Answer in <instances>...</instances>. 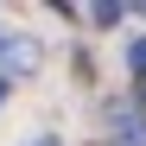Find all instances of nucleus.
<instances>
[{
	"instance_id": "nucleus-4",
	"label": "nucleus",
	"mask_w": 146,
	"mask_h": 146,
	"mask_svg": "<svg viewBox=\"0 0 146 146\" xmlns=\"http://www.w3.org/2000/svg\"><path fill=\"white\" fill-rule=\"evenodd\" d=\"M0 51H7V38H0Z\"/></svg>"
},
{
	"instance_id": "nucleus-2",
	"label": "nucleus",
	"mask_w": 146,
	"mask_h": 146,
	"mask_svg": "<svg viewBox=\"0 0 146 146\" xmlns=\"http://www.w3.org/2000/svg\"><path fill=\"white\" fill-rule=\"evenodd\" d=\"M127 64H133V76H146V38H133V44H127Z\"/></svg>"
},
{
	"instance_id": "nucleus-3",
	"label": "nucleus",
	"mask_w": 146,
	"mask_h": 146,
	"mask_svg": "<svg viewBox=\"0 0 146 146\" xmlns=\"http://www.w3.org/2000/svg\"><path fill=\"white\" fill-rule=\"evenodd\" d=\"M32 146H57V140H51V133H44V140H32Z\"/></svg>"
},
{
	"instance_id": "nucleus-5",
	"label": "nucleus",
	"mask_w": 146,
	"mask_h": 146,
	"mask_svg": "<svg viewBox=\"0 0 146 146\" xmlns=\"http://www.w3.org/2000/svg\"><path fill=\"white\" fill-rule=\"evenodd\" d=\"M0 95H7V83H0Z\"/></svg>"
},
{
	"instance_id": "nucleus-1",
	"label": "nucleus",
	"mask_w": 146,
	"mask_h": 146,
	"mask_svg": "<svg viewBox=\"0 0 146 146\" xmlns=\"http://www.w3.org/2000/svg\"><path fill=\"white\" fill-rule=\"evenodd\" d=\"M0 57H7V70H32V64H38V44H26V38H7V51H0Z\"/></svg>"
}]
</instances>
